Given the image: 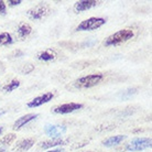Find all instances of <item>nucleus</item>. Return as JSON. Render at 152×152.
I'll return each instance as SVG.
<instances>
[{"label":"nucleus","instance_id":"f257e3e1","mask_svg":"<svg viewBox=\"0 0 152 152\" xmlns=\"http://www.w3.org/2000/svg\"><path fill=\"white\" fill-rule=\"evenodd\" d=\"M134 37V32L132 29H122L117 32H115L114 34L109 35L108 38L105 40L104 44L106 46H115L119 45L121 43L129 41L130 39H132Z\"/></svg>","mask_w":152,"mask_h":152},{"label":"nucleus","instance_id":"f03ea898","mask_svg":"<svg viewBox=\"0 0 152 152\" xmlns=\"http://www.w3.org/2000/svg\"><path fill=\"white\" fill-rule=\"evenodd\" d=\"M104 78L103 74H89V75L83 76L75 80L74 86L76 88H91L99 84Z\"/></svg>","mask_w":152,"mask_h":152},{"label":"nucleus","instance_id":"7ed1b4c3","mask_svg":"<svg viewBox=\"0 0 152 152\" xmlns=\"http://www.w3.org/2000/svg\"><path fill=\"white\" fill-rule=\"evenodd\" d=\"M151 145H152L151 138L137 137V138H134V139H132L128 145H126V150H127V151H132V152L142 151V150L151 148Z\"/></svg>","mask_w":152,"mask_h":152},{"label":"nucleus","instance_id":"20e7f679","mask_svg":"<svg viewBox=\"0 0 152 152\" xmlns=\"http://www.w3.org/2000/svg\"><path fill=\"white\" fill-rule=\"evenodd\" d=\"M106 23V20L104 18H96V17H91L88 19L84 20L76 27V31H94L103 27Z\"/></svg>","mask_w":152,"mask_h":152},{"label":"nucleus","instance_id":"39448f33","mask_svg":"<svg viewBox=\"0 0 152 152\" xmlns=\"http://www.w3.org/2000/svg\"><path fill=\"white\" fill-rule=\"evenodd\" d=\"M66 126L64 125H52V124H48L44 126V133L46 136H49L52 139H60L62 136L66 132Z\"/></svg>","mask_w":152,"mask_h":152},{"label":"nucleus","instance_id":"423d86ee","mask_svg":"<svg viewBox=\"0 0 152 152\" xmlns=\"http://www.w3.org/2000/svg\"><path fill=\"white\" fill-rule=\"evenodd\" d=\"M48 12H49V6L45 4H40L28 11V17L31 20H41L48 15Z\"/></svg>","mask_w":152,"mask_h":152},{"label":"nucleus","instance_id":"0eeeda50","mask_svg":"<svg viewBox=\"0 0 152 152\" xmlns=\"http://www.w3.org/2000/svg\"><path fill=\"white\" fill-rule=\"evenodd\" d=\"M83 108V104H78V103H67V104H63V105H60V106H56L53 108V113L54 114H60V115H66V114H71V113H74L76 110H80Z\"/></svg>","mask_w":152,"mask_h":152},{"label":"nucleus","instance_id":"6e6552de","mask_svg":"<svg viewBox=\"0 0 152 152\" xmlns=\"http://www.w3.org/2000/svg\"><path fill=\"white\" fill-rule=\"evenodd\" d=\"M54 97V94L52 91H49V93H45V94H43V95H40L38 97H35L33 98L32 100H30L29 103L27 104V106L29 108H35V107H39V106H42V105H44V104L49 103L51 102Z\"/></svg>","mask_w":152,"mask_h":152},{"label":"nucleus","instance_id":"1a4fd4ad","mask_svg":"<svg viewBox=\"0 0 152 152\" xmlns=\"http://www.w3.org/2000/svg\"><path fill=\"white\" fill-rule=\"evenodd\" d=\"M38 117H39V114H27V115H24V116L18 118V119L15 120V124H13V126H12V129H13V130L21 129L22 127H24L26 125H28V124H29L30 121H32V120L37 119Z\"/></svg>","mask_w":152,"mask_h":152},{"label":"nucleus","instance_id":"9d476101","mask_svg":"<svg viewBox=\"0 0 152 152\" xmlns=\"http://www.w3.org/2000/svg\"><path fill=\"white\" fill-rule=\"evenodd\" d=\"M97 1L95 0H80V1H77L75 2V10L77 12H83V11H86V10H89L91 8H94L97 6Z\"/></svg>","mask_w":152,"mask_h":152},{"label":"nucleus","instance_id":"9b49d317","mask_svg":"<svg viewBox=\"0 0 152 152\" xmlns=\"http://www.w3.org/2000/svg\"><path fill=\"white\" fill-rule=\"evenodd\" d=\"M35 143V140L33 138H27V139H23L20 142L17 143V145L15 147V152H26L29 149H31Z\"/></svg>","mask_w":152,"mask_h":152},{"label":"nucleus","instance_id":"f8f14e48","mask_svg":"<svg viewBox=\"0 0 152 152\" xmlns=\"http://www.w3.org/2000/svg\"><path fill=\"white\" fill-rule=\"evenodd\" d=\"M127 136L125 134H117V136H111V137L107 138L106 140L103 141V145L106 148H111V147H116L119 143H121L122 141L126 140Z\"/></svg>","mask_w":152,"mask_h":152},{"label":"nucleus","instance_id":"ddd939ff","mask_svg":"<svg viewBox=\"0 0 152 152\" xmlns=\"http://www.w3.org/2000/svg\"><path fill=\"white\" fill-rule=\"evenodd\" d=\"M66 143V140H63L62 138L60 139H52V140H46L43 141L40 147L43 149H50L53 148V147H57V145H64Z\"/></svg>","mask_w":152,"mask_h":152},{"label":"nucleus","instance_id":"4468645a","mask_svg":"<svg viewBox=\"0 0 152 152\" xmlns=\"http://www.w3.org/2000/svg\"><path fill=\"white\" fill-rule=\"evenodd\" d=\"M17 32H18V35H19L21 39H24L29 37L32 32V28L29 23H21L18 29H17Z\"/></svg>","mask_w":152,"mask_h":152},{"label":"nucleus","instance_id":"2eb2a0df","mask_svg":"<svg viewBox=\"0 0 152 152\" xmlns=\"http://www.w3.org/2000/svg\"><path fill=\"white\" fill-rule=\"evenodd\" d=\"M55 57H56V53L52 50H45V51H42L38 54V60L44 62L53 61Z\"/></svg>","mask_w":152,"mask_h":152},{"label":"nucleus","instance_id":"dca6fc26","mask_svg":"<svg viewBox=\"0 0 152 152\" xmlns=\"http://www.w3.org/2000/svg\"><path fill=\"white\" fill-rule=\"evenodd\" d=\"M20 80H12L11 82H9L8 84H6L4 87H2V91H4V93H11V91H13L15 89H17V88L20 86Z\"/></svg>","mask_w":152,"mask_h":152},{"label":"nucleus","instance_id":"f3484780","mask_svg":"<svg viewBox=\"0 0 152 152\" xmlns=\"http://www.w3.org/2000/svg\"><path fill=\"white\" fill-rule=\"evenodd\" d=\"M13 43L12 35L8 32H2L0 33V45H10Z\"/></svg>","mask_w":152,"mask_h":152},{"label":"nucleus","instance_id":"a211bd4d","mask_svg":"<svg viewBox=\"0 0 152 152\" xmlns=\"http://www.w3.org/2000/svg\"><path fill=\"white\" fill-rule=\"evenodd\" d=\"M15 137L17 136H15V133H8L7 136H4V137H2L0 139V143L4 145H10V143H12L15 140Z\"/></svg>","mask_w":152,"mask_h":152},{"label":"nucleus","instance_id":"6ab92c4d","mask_svg":"<svg viewBox=\"0 0 152 152\" xmlns=\"http://www.w3.org/2000/svg\"><path fill=\"white\" fill-rule=\"evenodd\" d=\"M33 69H34V66H33V65L28 64V65H26V66H23L22 72L26 73V74H29V73H31L32 71H33Z\"/></svg>","mask_w":152,"mask_h":152},{"label":"nucleus","instance_id":"aec40b11","mask_svg":"<svg viewBox=\"0 0 152 152\" xmlns=\"http://www.w3.org/2000/svg\"><path fill=\"white\" fill-rule=\"evenodd\" d=\"M7 11V7H6V2L0 0V15H6Z\"/></svg>","mask_w":152,"mask_h":152},{"label":"nucleus","instance_id":"412c9836","mask_svg":"<svg viewBox=\"0 0 152 152\" xmlns=\"http://www.w3.org/2000/svg\"><path fill=\"white\" fill-rule=\"evenodd\" d=\"M20 4H22L21 0H8V4L10 7H15V6H19Z\"/></svg>","mask_w":152,"mask_h":152},{"label":"nucleus","instance_id":"4be33fe9","mask_svg":"<svg viewBox=\"0 0 152 152\" xmlns=\"http://www.w3.org/2000/svg\"><path fill=\"white\" fill-rule=\"evenodd\" d=\"M46 152H64V149L58 148V149H54V150H49V151Z\"/></svg>","mask_w":152,"mask_h":152},{"label":"nucleus","instance_id":"5701e85b","mask_svg":"<svg viewBox=\"0 0 152 152\" xmlns=\"http://www.w3.org/2000/svg\"><path fill=\"white\" fill-rule=\"evenodd\" d=\"M0 152H6V149H4V148H0Z\"/></svg>","mask_w":152,"mask_h":152},{"label":"nucleus","instance_id":"b1692460","mask_svg":"<svg viewBox=\"0 0 152 152\" xmlns=\"http://www.w3.org/2000/svg\"><path fill=\"white\" fill-rule=\"evenodd\" d=\"M4 114V110H0V117H1V116H2Z\"/></svg>","mask_w":152,"mask_h":152},{"label":"nucleus","instance_id":"393cba45","mask_svg":"<svg viewBox=\"0 0 152 152\" xmlns=\"http://www.w3.org/2000/svg\"><path fill=\"white\" fill-rule=\"evenodd\" d=\"M1 132H2V128L0 127V134H1Z\"/></svg>","mask_w":152,"mask_h":152},{"label":"nucleus","instance_id":"a878e982","mask_svg":"<svg viewBox=\"0 0 152 152\" xmlns=\"http://www.w3.org/2000/svg\"><path fill=\"white\" fill-rule=\"evenodd\" d=\"M88 152H91V151H88Z\"/></svg>","mask_w":152,"mask_h":152}]
</instances>
